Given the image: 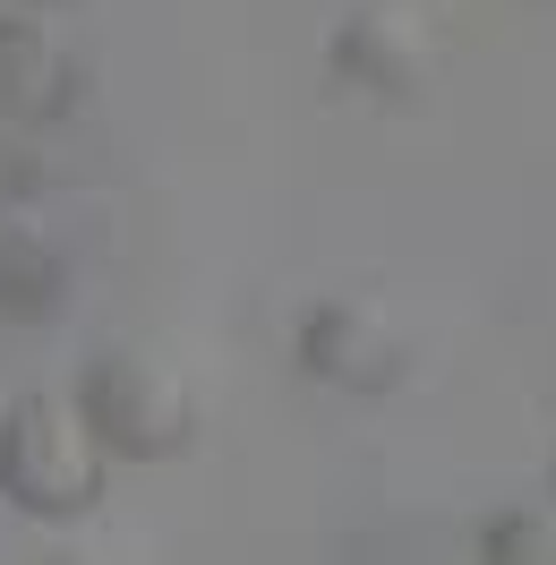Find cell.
Here are the masks:
<instances>
[{"instance_id":"1","label":"cell","mask_w":556,"mask_h":565,"mask_svg":"<svg viewBox=\"0 0 556 565\" xmlns=\"http://www.w3.org/2000/svg\"><path fill=\"white\" fill-rule=\"evenodd\" d=\"M77 412L104 437L111 462H172L206 428L197 377L163 343H104V352L86 360V377H77Z\"/></svg>"},{"instance_id":"2","label":"cell","mask_w":556,"mask_h":565,"mask_svg":"<svg viewBox=\"0 0 556 565\" xmlns=\"http://www.w3.org/2000/svg\"><path fill=\"white\" fill-rule=\"evenodd\" d=\"M111 489V455L77 394H18L0 412V497L35 523H86Z\"/></svg>"},{"instance_id":"3","label":"cell","mask_w":556,"mask_h":565,"mask_svg":"<svg viewBox=\"0 0 556 565\" xmlns=\"http://www.w3.org/2000/svg\"><path fill=\"white\" fill-rule=\"evenodd\" d=\"M300 369L334 394H394L419 369V334L377 291H325L300 318Z\"/></svg>"},{"instance_id":"4","label":"cell","mask_w":556,"mask_h":565,"mask_svg":"<svg viewBox=\"0 0 556 565\" xmlns=\"http://www.w3.org/2000/svg\"><path fill=\"white\" fill-rule=\"evenodd\" d=\"M86 104V61L43 9H0V129H52Z\"/></svg>"},{"instance_id":"5","label":"cell","mask_w":556,"mask_h":565,"mask_svg":"<svg viewBox=\"0 0 556 565\" xmlns=\"http://www.w3.org/2000/svg\"><path fill=\"white\" fill-rule=\"evenodd\" d=\"M334 70L351 86H368L385 104H419L428 95V77H437V35H428V18L403 9V0H360L334 18Z\"/></svg>"},{"instance_id":"6","label":"cell","mask_w":556,"mask_h":565,"mask_svg":"<svg viewBox=\"0 0 556 565\" xmlns=\"http://www.w3.org/2000/svg\"><path fill=\"white\" fill-rule=\"evenodd\" d=\"M77 291V257L70 241L43 223L35 206H18V198H0V318H61Z\"/></svg>"},{"instance_id":"7","label":"cell","mask_w":556,"mask_h":565,"mask_svg":"<svg viewBox=\"0 0 556 565\" xmlns=\"http://www.w3.org/2000/svg\"><path fill=\"white\" fill-rule=\"evenodd\" d=\"M480 557L556 565V514H539V505H505V514H488V531H480Z\"/></svg>"},{"instance_id":"8","label":"cell","mask_w":556,"mask_h":565,"mask_svg":"<svg viewBox=\"0 0 556 565\" xmlns=\"http://www.w3.org/2000/svg\"><path fill=\"white\" fill-rule=\"evenodd\" d=\"M26 9H52V0H26Z\"/></svg>"}]
</instances>
